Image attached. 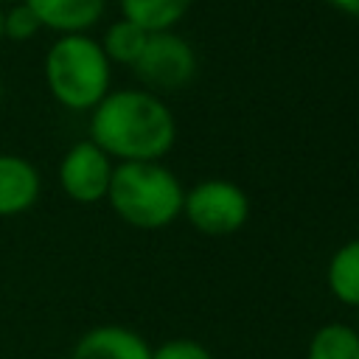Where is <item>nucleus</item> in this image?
Returning a JSON list of instances; mask_svg holds the SVG:
<instances>
[{
	"label": "nucleus",
	"mask_w": 359,
	"mask_h": 359,
	"mask_svg": "<svg viewBox=\"0 0 359 359\" xmlns=\"http://www.w3.org/2000/svg\"><path fill=\"white\" fill-rule=\"evenodd\" d=\"M42 194V174L39 168L22 157L0 151V219L28 213Z\"/></svg>",
	"instance_id": "obj_7"
},
{
	"label": "nucleus",
	"mask_w": 359,
	"mask_h": 359,
	"mask_svg": "<svg viewBox=\"0 0 359 359\" xmlns=\"http://www.w3.org/2000/svg\"><path fill=\"white\" fill-rule=\"evenodd\" d=\"M182 216L205 236H230L247 224L250 196L230 180H202L185 191Z\"/></svg>",
	"instance_id": "obj_4"
},
{
	"label": "nucleus",
	"mask_w": 359,
	"mask_h": 359,
	"mask_svg": "<svg viewBox=\"0 0 359 359\" xmlns=\"http://www.w3.org/2000/svg\"><path fill=\"white\" fill-rule=\"evenodd\" d=\"M39 20L42 28H50L56 34H84L93 28L107 0H22Z\"/></svg>",
	"instance_id": "obj_9"
},
{
	"label": "nucleus",
	"mask_w": 359,
	"mask_h": 359,
	"mask_svg": "<svg viewBox=\"0 0 359 359\" xmlns=\"http://www.w3.org/2000/svg\"><path fill=\"white\" fill-rule=\"evenodd\" d=\"M6 3H17V0H6Z\"/></svg>",
	"instance_id": "obj_19"
},
{
	"label": "nucleus",
	"mask_w": 359,
	"mask_h": 359,
	"mask_svg": "<svg viewBox=\"0 0 359 359\" xmlns=\"http://www.w3.org/2000/svg\"><path fill=\"white\" fill-rule=\"evenodd\" d=\"M39 28H42V25H39L36 14H34L22 0H17L8 11H3V39L28 42Z\"/></svg>",
	"instance_id": "obj_14"
},
{
	"label": "nucleus",
	"mask_w": 359,
	"mask_h": 359,
	"mask_svg": "<svg viewBox=\"0 0 359 359\" xmlns=\"http://www.w3.org/2000/svg\"><path fill=\"white\" fill-rule=\"evenodd\" d=\"M328 3H331L334 8L351 14V17H359V0H328Z\"/></svg>",
	"instance_id": "obj_16"
},
{
	"label": "nucleus",
	"mask_w": 359,
	"mask_h": 359,
	"mask_svg": "<svg viewBox=\"0 0 359 359\" xmlns=\"http://www.w3.org/2000/svg\"><path fill=\"white\" fill-rule=\"evenodd\" d=\"M112 62L87 34H62L45 53V84L56 104L90 112L109 93Z\"/></svg>",
	"instance_id": "obj_3"
},
{
	"label": "nucleus",
	"mask_w": 359,
	"mask_h": 359,
	"mask_svg": "<svg viewBox=\"0 0 359 359\" xmlns=\"http://www.w3.org/2000/svg\"><path fill=\"white\" fill-rule=\"evenodd\" d=\"M107 202L123 224L135 230H163L182 216L185 188L160 160L118 163L112 168Z\"/></svg>",
	"instance_id": "obj_2"
},
{
	"label": "nucleus",
	"mask_w": 359,
	"mask_h": 359,
	"mask_svg": "<svg viewBox=\"0 0 359 359\" xmlns=\"http://www.w3.org/2000/svg\"><path fill=\"white\" fill-rule=\"evenodd\" d=\"M0 101H3V79H0Z\"/></svg>",
	"instance_id": "obj_18"
},
{
	"label": "nucleus",
	"mask_w": 359,
	"mask_h": 359,
	"mask_svg": "<svg viewBox=\"0 0 359 359\" xmlns=\"http://www.w3.org/2000/svg\"><path fill=\"white\" fill-rule=\"evenodd\" d=\"M325 283L339 303L359 309V238L345 241L331 255L325 269Z\"/></svg>",
	"instance_id": "obj_10"
},
{
	"label": "nucleus",
	"mask_w": 359,
	"mask_h": 359,
	"mask_svg": "<svg viewBox=\"0 0 359 359\" xmlns=\"http://www.w3.org/2000/svg\"><path fill=\"white\" fill-rule=\"evenodd\" d=\"M67 359H151V348L137 331L107 323L84 331Z\"/></svg>",
	"instance_id": "obj_8"
},
{
	"label": "nucleus",
	"mask_w": 359,
	"mask_h": 359,
	"mask_svg": "<svg viewBox=\"0 0 359 359\" xmlns=\"http://www.w3.org/2000/svg\"><path fill=\"white\" fill-rule=\"evenodd\" d=\"M306 359H359V331L345 323H328L309 339Z\"/></svg>",
	"instance_id": "obj_12"
},
{
	"label": "nucleus",
	"mask_w": 359,
	"mask_h": 359,
	"mask_svg": "<svg viewBox=\"0 0 359 359\" xmlns=\"http://www.w3.org/2000/svg\"><path fill=\"white\" fill-rule=\"evenodd\" d=\"M188 6L191 0H121L123 17L149 34L171 31L185 17Z\"/></svg>",
	"instance_id": "obj_11"
},
{
	"label": "nucleus",
	"mask_w": 359,
	"mask_h": 359,
	"mask_svg": "<svg viewBox=\"0 0 359 359\" xmlns=\"http://www.w3.org/2000/svg\"><path fill=\"white\" fill-rule=\"evenodd\" d=\"M151 359H213V356L202 342L177 337V339H165L163 345L151 348Z\"/></svg>",
	"instance_id": "obj_15"
},
{
	"label": "nucleus",
	"mask_w": 359,
	"mask_h": 359,
	"mask_svg": "<svg viewBox=\"0 0 359 359\" xmlns=\"http://www.w3.org/2000/svg\"><path fill=\"white\" fill-rule=\"evenodd\" d=\"M0 42H3V8H0Z\"/></svg>",
	"instance_id": "obj_17"
},
{
	"label": "nucleus",
	"mask_w": 359,
	"mask_h": 359,
	"mask_svg": "<svg viewBox=\"0 0 359 359\" xmlns=\"http://www.w3.org/2000/svg\"><path fill=\"white\" fill-rule=\"evenodd\" d=\"M149 39V31H143L140 25H135L132 20L121 17L118 22H112L101 39V50L107 53L109 62H118V65H135L143 45Z\"/></svg>",
	"instance_id": "obj_13"
},
{
	"label": "nucleus",
	"mask_w": 359,
	"mask_h": 359,
	"mask_svg": "<svg viewBox=\"0 0 359 359\" xmlns=\"http://www.w3.org/2000/svg\"><path fill=\"white\" fill-rule=\"evenodd\" d=\"M90 140L118 163L160 160L177 140V121L157 93L109 90L90 109Z\"/></svg>",
	"instance_id": "obj_1"
},
{
	"label": "nucleus",
	"mask_w": 359,
	"mask_h": 359,
	"mask_svg": "<svg viewBox=\"0 0 359 359\" xmlns=\"http://www.w3.org/2000/svg\"><path fill=\"white\" fill-rule=\"evenodd\" d=\"M132 70L149 87V93H171L194 79L196 53L182 36L171 31H157L149 34Z\"/></svg>",
	"instance_id": "obj_5"
},
{
	"label": "nucleus",
	"mask_w": 359,
	"mask_h": 359,
	"mask_svg": "<svg viewBox=\"0 0 359 359\" xmlns=\"http://www.w3.org/2000/svg\"><path fill=\"white\" fill-rule=\"evenodd\" d=\"M112 157L90 137L73 143L59 160V188L79 205H95L107 199L112 180Z\"/></svg>",
	"instance_id": "obj_6"
}]
</instances>
